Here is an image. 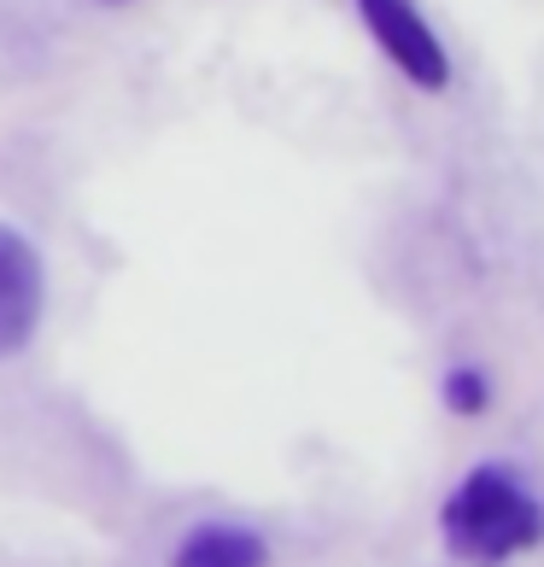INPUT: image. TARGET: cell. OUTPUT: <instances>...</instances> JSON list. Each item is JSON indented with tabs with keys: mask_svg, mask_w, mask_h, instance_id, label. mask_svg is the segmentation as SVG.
I'll return each instance as SVG.
<instances>
[{
	"mask_svg": "<svg viewBox=\"0 0 544 567\" xmlns=\"http://www.w3.org/2000/svg\"><path fill=\"white\" fill-rule=\"evenodd\" d=\"M439 533H445V550L469 567H504L510 556L544 544V503L521 486L510 468H474L463 486L445 497V515H439Z\"/></svg>",
	"mask_w": 544,
	"mask_h": 567,
	"instance_id": "1",
	"label": "cell"
},
{
	"mask_svg": "<svg viewBox=\"0 0 544 567\" xmlns=\"http://www.w3.org/2000/svg\"><path fill=\"white\" fill-rule=\"evenodd\" d=\"M358 12H363L369 35L381 41V53L415 82V89L439 94L451 82V59L439 48L433 24L415 12V0H358Z\"/></svg>",
	"mask_w": 544,
	"mask_h": 567,
	"instance_id": "2",
	"label": "cell"
},
{
	"mask_svg": "<svg viewBox=\"0 0 544 567\" xmlns=\"http://www.w3.org/2000/svg\"><path fill=\"white\" fill-rule=\"evenodd\" d=\"M41 305H48V269H41V251L18 235V228L0 223V357L24 351L35 340Z\"/></svg>",
	"mask_w": 544,
	"mask_h": 567,
	"instance_id": "3",
	"label": "cell"
},
{
	"mask_svg": "<svg viewBox=\"0 0 544 567\" xmlns=\"http://www.w3.org/2000/svg\"><path fill=\"white\" fill-rule=\"evenodd\" d=\"M171 567H269V544L246 527H199L182 538Z\"/></svg>",
	"mask_w": 544,
	"mask_h": 567,
	"instance_id": "4",
	"label": "cell"
},
{
	"mask_svg": "<svg viewBox=\"0 0 544 567\" xmlns=\"http://www.w3.org/2000/svg\"><path fill=\"white\" fill-rule=\"evenodd\" d=\"M445 404L456 415H480V410H486V381H480L474 369H451L445 374Z\"/></svg>",
	"mask_w": 544,
	"mask_h": 567,
	"instance_id": "5",
	"label": "cell"
}]
</instances>
